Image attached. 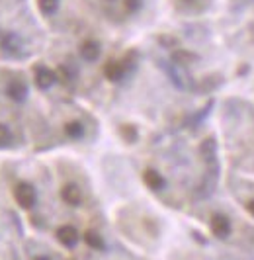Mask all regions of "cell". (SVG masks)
<instances>
[{"instance_id": "cell-21", "label": "cell", "mask_w": 254, "mask_h": 260, "mask_svg": "<svg viewBox=\"0 0 254 260\" xmlns=\"http://www.w3.org/2000/svg\"><path fill=\"white\" fill-rule=\"evenodd\" d=\"M34 260H51V258L47 256V254H39V256H36Z\"/></svg>"}, {"instance_id": "cell-2", "label": "cell", "mask_w": 254, "mask_h": 260, "mask_svg": "<svg viewBox=\"0 0 254 260\" xmlns=\"http://www.w3.org/2000/svg\"><path fill=\"white\" fill-rule=\"evenodd\" d=\"M4 94H6L8 100L20 104V102H24L25 96H27V84H25L22 78H10V80L6 82Z\"/></svg>"}, {"instance_id": "cell-19", "label": "cell", "mask_w": 254, "mask_h": 260, "mask_svg": "<svg viewBox=\"0 0 254 260\" xmlns=\"http://www.w3.org/2000/svg\"><path fill=\"white\" fill-rule=\"evenodd\" d=\"M141 6V0H125V8L129 12H137Z\"/></svg>"}, {"instance_id": "cell-1", "label": "cell", "mask_w": 254, "mask_h": 260, "mask_svg": "<svg viewBox=\"0 0 254 260\" xmlns=\"http://www.w3.org/2000/svg\"><path fill=\"white\" fill-rule=\"evenodd\" d=\"M14 200L22 209H31L38 204V192L29 182H20L14 186Z\"/></svg>"}, {"instance_id": "cell-13", "label": "cell", "mask_w": 254, "mask_h": 260, "mask_svg": "<svg viewBox=\"0 0 254 260\" xmlns=\"http://www.w3.org/2000/svg\"><path fill=\"white\" fill-rule=\"evenodd\" d=\"M178 4L184 8V10H190V12H202L209 6V0H178Z\"/></svg>"}, {"instance_id": "cell-14", "label": "cell", "mask_w": 254, "mask_h": 260, "mask_svg": "<svg viewBox=\"0 0 254 260\" xmlns=\"http://www.w3.org/2000/svg\"><path fill=\"white\" fill-rule=\"evenodd\" d=\"M200 151H202L203 158L207 160V162H211V160H215V153H217V145L213 139H205L200 147Z\"/></svg>"}, {"instance_id": "cell-9", "label": "cell", "mask_w": 254, "mask_h": 260, "mask_svg": "<svg viewBox=\"0 0 254 260\" xmlns=\"http://www.w3.org/2000/svg\"><path fill=\"white\" fill-rule=\"evenodd\" d=\"M102 55V47L98 41H94V39H88V41H84L82 45H80V57L84 59V61H88V63H94V61H98Z\"/></svg>"}, {"instance_id": "cell-3", "label": "cell", "mask_w": 254, "mask_h": 260, "mask_svg": "<svg viewBox=\"0 0 254 260\" xmlns=\"http://www.w3.org/2000/svg\"><path fill=\"white\" fill-rule=\"evenodd\" d=\"M34 80H36V86L39 90H49L57 82V73H53L49 67L39 65L34 69Z\"/></svg>"}, {"instance_id": "cell-20", "label": "cell", "mask_w": 254, "mask_h": 260, "mask_svg": "<svg viewBox=\"0 0 254 260\" xmlns=\"http://www.w3.org/2000/svg\"><path fill=\"white\" fill-rule=\"evenodd\" d=\"M244 208H246V211H248V213H250V215L254 217V200L246 202V204H244Z\"/></svg>"}, {"instance_id": "cell-12", "label": "cell", "mask_w": 254, "mask_h": 260, "mask_svg": "<svg viewBox=\"0 0 254 260\" xmlns=\"http://www.w3.org/2000/svg\"><path fill=\"white\" fill-rule=\"evenodd\" d=\"M20 47H22V41H20L18 36H14V34L4 36V39H2V49H4L6 53L16 55V53H20Z\"/></svg>"}, {"instance_id": "cell-15", "label": "cell", "mask_w": 254, "mask_h": 260, "mask_svg": "<svg viewBox=\"0 0 254 260\" xmlns=\"http://www.w3.org/2000/svg\"><path fill=\"white\" fill-rule=\"evenodd\" d=\"M196 59H198V57H196L194 53L186 51V49H178V51L172 55V61H174L176 65H192Z\"/></svg>"}, {"instance_id": "cell-5", "label": "cell", "mask_w": 254, "mask_h": 260, "mask_svg": "<svg viewBox=\"0 0 254 260\" xmlns=\"http://www.w3.org/2000/svg\"><path fill=\"white\" fill-rule=\"evenodd\" d=\"M55 237H57V241L65 248H75L78 245V241H80V235H78V231H76L73 225H61L55 231Z\"/></svg>"}, {"instance_id": "cell-11", "label": "cell", "mask_w": 254, "mask_h": 260, "mask_svg": "<svg viewBox=\"0 0 254 260\" xmlns=\"http://www.w3.org/2000/svg\"><path fill=\"white\" fill-rule=\"evenodd\" d=\"M84 243H86V247H90L92 250H104L106 248V241H104V237H102L98 231H86L84 233Z\"/></svg>"}, {"instance_id": "cell-18", "label": "cell", "mask_w": 254, "mask_h": 260, "mask_svg": "<svg viewBox=\"0 0 254 260\" xmlns=\"http://www.w3.org/2000/svg\"><path fill=\"white\" fill-rule=\"evenodd\" d=\"M121 135L125 137L129 143H133V141L137 139V129L131 127V125H123V127H121Z\"/></svg>"}, {"instance_id": "cell-6", "label": "cell", "mask_w": 254, "mask_h": 260, "mask_svg": "<svg viewBox=\"0 0 254 260\" xmlns=\"http://www.w3.org/2000/svg\"><path fill=\"white\" fill-rule=\"evenodd\" d=\"M209 227H211V233L215 235L217 239H227L231 235V221L223 213H215L209 221Z\"/></svg>"}, {"instance_id": "cell-16", "label": "cell", "mask_w": 254, "mask_h": 260, "mask_svg": "<svg viewBox=\"0 0 254 260\" xmlns=\"http://www.w3.org/2000/svg\"><path fill=\"white\" fill-rule=\"evenodd\" d=\"M38 8L43 16H53L59 10V0H38Z\"/></svg>"}, {"instance_id": "cell-4", "label": "cell", "mask_w": 254, "mask_h": 260, "mask_svg": "<svg viewBox=\"0 0 254 260\" xmlns=\"http://www.w3.org/2000/svg\"><path fill=\"white\" fill-rule=\"evenodd\" d=\"M61 200H63L67 206H71V208H78L82 204V190H80V186L75 182L63 184V188H61Z\"/></svg>"}, {"instance_id": "cell-7", "label": "cell", "mask_w": 254, "mask_h": 260, "mask_svg": "<svg viewBox=\"0 0 254 260\" xmlns=\"http://www.w3.org/2000/svg\"><path fill=\"white\" fill-rule=\"evenodd\" d=\"M127 75V65L123 61H108L104 65V77L110 82H119Z\"/></svg>"}, {"instance_id": "cell-22", "label": "cell", "mask_w": 254, "mask_h": 260, "mask_svg": "<svg viewBox=\"0 0 254 260\" xmlns=\"http://www.w3.org/2000/svg\"><path fill=\"white\" fill-rule=\"evenodd\" d=\"M106 2H114V0H106Z\"/></svg>"}, {"instance_id": "cell-8", "label": "cell", "mask_w": 254, "mask_h": 260, "mask_svg": "<svg viewBox=\"0 0 254 260\" xmlns=\"http://www.w3.org/2000/svg\"><path fill=\"white\" fill-rule=\"evenodd\" d=\"M143 182H145V186H147L149 190H152V192H161V190L166 188L165 176L154 169H147L143 172Z\"/></svg>"}, {"instance_id": "cell-17", "label": "cell", "mask_w": 254, "mask_h": 260, "mask_svg": "<svg viewBox=\"0 0 254 260\" xmlns=\"http://www.w3.org/2000/svg\"><path fill=\"white\" fill-rule=\"evenodd\" d=\"M12 143V129L6 123H0V147Z\"/></svg>"}, {"instance_id": "cell-10", "label": "cell", "mask_w": 254, "mask_h": 260, "mask_svg": "<svg viewBox=\"0 0 254 260\" xmlns=\"http://www.w3.org/2000/svg\"><path fill=\"white\" fill-rule=\"evenodd\" d=\"M65 135L73 141H78L84 137V123L80 119H71L65 123Z\"/></svg>"}]
</instances>
